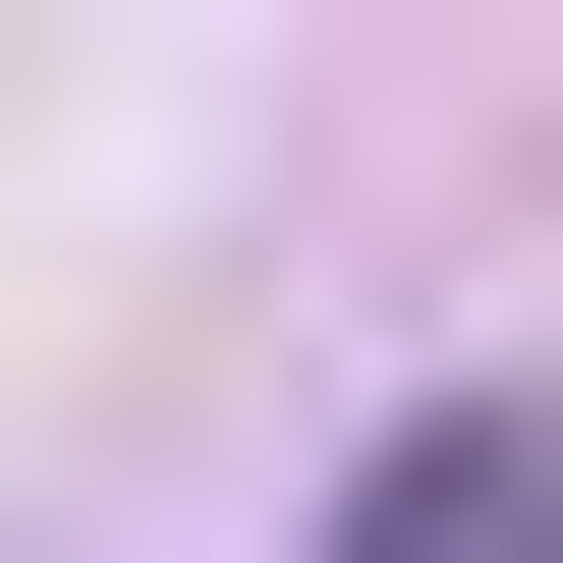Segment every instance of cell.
<instances>
[{"label": "cell", "instance_id": "obj_1", "mask_svg": "<svg viewBox=\"0 0 563 563\" xmlns=\"http://www.w3.org/2000/svg\"><path fill=\"white\" fill-rule=\"evenodd\" d=\"M339 563H563V339H451V395L339 451Z\"/></svg>", "mask_w": 563, "mask_h": 563}]
</instances>
